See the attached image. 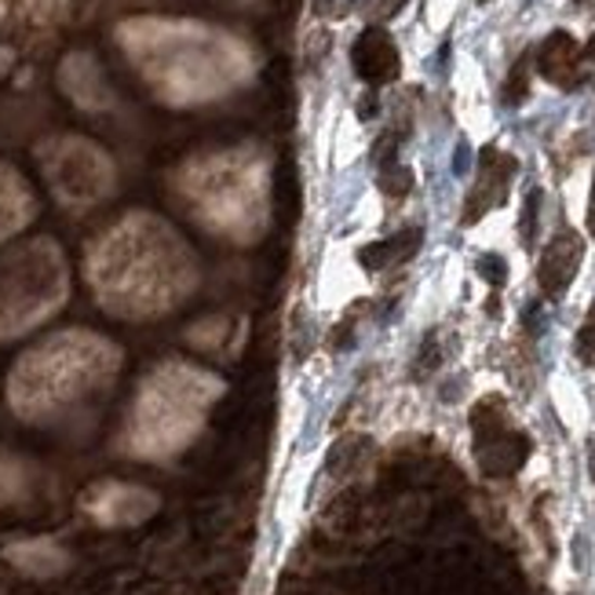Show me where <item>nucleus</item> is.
Segmentation results:
<instances>
[{"mask_svg": "<svg viewBox=\"0 0 595 595\" xmlns=\"http://www.w3.org/2000/svg\"><path fill=\"white\" fill-rule=\"evenodd\" d=\"M176 241L154 219H128L99 241L92 256V286L117 315H157L173 304L179 281L173 275Z\"/></svg>", "mask_w": 595, "mask_h": 595, "instance_id": "1", "label": "nucleus"}, {"mask_svg": "<svg viewBox=\"0 0 595 595\" xmlns=\"http://www.w3.org/2000/svg\"><path fill=\"white\" fill-rule=\"evenodd\" d=\"M117 369V351L92 332H66L29 351L15 366L12 402L23 417H52L88 391L103 388Z\"/></svg>", "mask_w": 595, "mask_h": 595, "instance_id": "2", "label": "nucleus"}, {"mask_svg": "<svg viewBox=\"0 0 595 595\" xmlns=\"http://www.w3.org/2000/svg\"><path fill=\"white\" fill-rule=\"evenodd\" d=\"M219 384L205 372L187 366H168L147 380L139 395L132 442L143 453H168L194 435Z\"/></svg>", "mask_w": 595, "mask_h": 595, "instance_id": "3", "label": "nucleus"}, {"mask_svg": "<svg viewBox=\"0 0 595 595\" xmlns=\"http://www.w3.org/2000/svg\"><path fill=\"white\" fill-rule=\"evenodd\" d=\"M66 292L63 259L52 241H37L0 259V337L45 318Z\"/></svg>", "mask_w": 595, "mask_h": 595, "instance_id": "4", "label": "nucleus"}, {"mask_svg": "<svg viewBox=\"0 0 595 595\" xmlns=\"http://www.w3.org/2000/svg\"><path fill=\"white\" fill-rule=\"evenodd\" d=\"M471 428H476V453L486 476H511V471L522 468L530 453V439L511 423L501 398L479 402L476 413H471Z\"/></svg>", "mask_w": 595, "mask_h": 595, "instance_id": "5", "label": "nucleus"}, {"mask_svg": "<svg viewBox=\"0 0 595 595\" xmlns=\"http://www.w3.org/2000/svg\"><path fill=\"white\" fill-rule=\"evenodd\" d=\"M48 176H52L55 190L69 201H92L110 183V165L106 157L92 150L88 143H59L48 154Z\"/></svg>", "mask_w": 595, "mask_h": 595, "instance_id": "6", "label": "nucleus"}, {"mask_svg": "<svg viewBox=\"0 0 595 595\" xmlns=\"http://www.w3.org/2000/svg\"><path fill=\"white\" fill-rule=\"evenodd\" d=\"M516 173H519V161L511 154H504L497 147L482 150L479 179H476V187L468 190V201H464V216H460L464 227L479 224L486 212L501 208L504 201H508V187H511V179H516Z\"/></svg>", "mask_w": 595, "mask_h": 595, "instance_id": "7", "label": "nucleus"}, {"mask_svg": "<svg viewBox=\"0 0 595 595\" xmlns=\"http://www.w3.org/2000/svg\"><path fill=\"white\" fill-rule=\"evenodd\" d=\"M584 259V241L578 230H559L556 238L544 245L541 264H537V286L548 300H562L573 286Z\"/></svg>", "mask_w": 595, "mask_h": 595, "instance_id": "8", "label": "nucleus"}, {"mask_svg": "<svg viewBox=\"0 0 595 595\" xmlns=\"http://www.w3.org/2000/svg\"><path fill=\"white\" fill-rule=\"evenodd\" d=\"M351 66H355V74L366 85H391L402 74V55L388 29L380 26L362 29V37L351 48Z\"/></svg>", "mask_w": 595, "mask_h": 595, "instance_id": "9", "label": "nucleus"}, {"mask_svg": "<svg viewBox=\"0 0 595 595\" xmlns=\"http://www.w3.org/2000/svg\"><path fill=\"white\" fill-rule=\"evenodd\" d=\"M88 511L106 522V527H125V522H143L150 511L157 508V497L147 490H136V486H117V482H106L88 493Z\"/></svg>", "mask_w": 595, "mask_h": 595, "instance_id": "10", "label": "nucleus"}, {"mask_svg": "<svg viewBox=\"0 0 595 595\" xmlns=\"http://www.w3.org/2000/svg\"><path fill=\"white\" fill-rule=\"evenodd\" d=\"M581 66H584V52L567 29H556V34L544 37L537 52V69L544 80H552L556 88H567L570 92V88L581 85V74H584Z\"/></svg>", "mask_w": 595, "mask_h": 595, "instance_id": "11", "label": "nucleus"}, {"mask_svg": "<svg viewBox=\"0 0 595 595\" xmlns=\"http://www.w3.org/2000/svg\"><path fill=\"white\" fill-rule=\"evenodd\" d=\"M420 241H423V230L406 227V230H398V235H391L384 241H372V245L362 249L358 264L366 270H388V267L409 264V259L420 252Z\"/></svg>", "mask_w": 595, "mask_h": 595, "instance_id": "12", "label": "nucleus"}, {"mask_svg": "<svg viewBox=\"0 0 595 595\" xmlns=\"http://www.w3.org/2000/svg\"><path fill=\"white\" fill-rule=\"evenodd\" d=\"M29 216V194L23 179L8 168H0V238L12 235L15 227H23Z\"/></svg>", "mask_w": 595, "mask_h": 595, "instance_id": "13", "label": "nucleus"}, {"mask_svg": "<svg viewBox=\"0 0 595 595\" xmlns=\"http://www.w3.org/2000/svg\"><path fill=\"white\" fill-rule=\"evenodd\" d=\"M12 559L29 573H55L66 567L63 552H55L52 544H23V548L12 552Z\"/></svg>", "mask_w": 595, "mask_h": 595, "instance_id": "14", "label": "nucleus"}, {"mask_svg": "<svg viewBox=\"0 0 595 595\" xmlns=\"http://www.w3.org/2000/svg\"><path fill=\"white\" fill-rule=\"evenodd\" d=\"M527 96H530V59L522 55L516 66H511V74L508 80H504V106H519V103H527Z\"/></svg>", "mask_w": 595, "mask_h": 595, "instance_id": "15", "label": "nucleus"}, {"mask_svg": "<svg viewBox=\"0 0 595 595\" xmlns=\"http://www.w3.org/2000/svg\"><path fill=\"white\" fill-rule=\"evenodd\" d=\"M380 190H384L388 198H406L413 190V173L406 165H384L380 168Z\"/></svg>", "mask_w": 595, "mask_h": 595, "instance_id": "16", "label": "nucleus"}, {"mask_svg": "<svg viewBox=\"0 0 595 595\" xmlns=\"http://www.w3.org/2000/svg\"><path fill=\"white\" fill-rule=\"evenodd\" d=\"M573 351H578V358L584 362V366H595V311H592L588 318H584V326L578 329Z\"/></svg>", "mask_w": 595, "mask_h": 595, "instance_id": "17", "label": "nucleus"}, {"mask_svg": "<svg viewBox=\"0 0 595 595\" xmlns=\"http://www.w3.org/2000/svg\"><path fill=\"white\" fill-rule=\"evenodd\" d=\"M537 216H541V190L533 187L527 194V205H522V241L533 245V235H537Z\"/></svg>", "mask_w": 595, "mask_h": 595, "instance_id": "18", "label": "nucleus"}, {"mask_svg": "<svg viewBox=\"0 0 595 595\" xmlns=\"http://www.w3.org/2000/svg\"><path fill=\"white\" fill-rule=\"evenodd\" d=\"M479 275L490 281V286H504L508 281V264H504V256H497V252H486V256L479 259Z\"/></svg>", "mask_w": 595, "mask_h": 595, "instance_id": "19", "label": "nucleus"}, {"mask_svg": "<svg viewBox=\"0 0 595 595\" xmlns=\"http://www.w3.org/2000/svg\"><path fill=\"white\" fill-rule=\"evenodd\" d=\"M439 362H442V355H439V340H435V337H428V344H423L420 358H417V377H423V372H431V369H439Z\"/></svg>", "mask_w": 595, "mask_h": 595, "instance_id": "20", "label": "nucleus"}, {"mask_svg": "<svg viewBox=\"0 0 595 595\" xmlns=\"http://www.w3.org/2000/svg\"><path fill=\"white\" fill-rule=\"evenodd\" d=\"M471 168V147L468 143H457V154H453V173L464 176Z\"/></svg>", "mask_w": 595, "mask_h": 595, "instance_id": "21", "label": "nucleus"}, {"mask_svg": "<svg viewBox=\"0 0 595 595\" xmlns=\"http://www.w3.org/2000/svg\"><path fill=\"white\" fill-rule=\"evenodd\" d=\"M402 4H406V0H380L377 12H380V18H391V15H398Z\"/></svg>", "mask_w": 595, "mask_h": 595, "instance_id": "22", "label": "nucleus"}, {"mask_svg": "<svg viewBox=\"0 0 595 595\" xmlns=\"http://www.w3.org/2000/svg\"><path fill=\"white\" fill-rule=\"evenodd\" d=\"M588 235L595 238V179H592V194H588Z\"/></svg>", "mask_w": 595, "mask_h": 595, "instance_id": "23", "label": "nucleus"}, {"mask_svg": "<svg viewBox=\"0 0 595 595\" xmlns=\"http://www.w3.org/2000/svg\"><path fill=\"white\" fill-rule=\"evenodd\" d=\"M8 482H12V471H8L4 464H0V493H4V486H8Z\"/></svg>", "mask_w": 595, "mask_h": 595, "instance_id": "24", "label": "nucleus"}, {"mask_svg": "<svg viewBox=\"0 0 595 595\" xmlns=\"http://www.w3.org/2000/svg\"><path fill=\"white\" fill-rule=\"evenodd\" d=\"M581 52H584V63H588V59H595V37L588 40V45L581 48Z\"/></svg>", "mask_w": 595, "mask_h": 595, "instance_id": "25", "label": "nucleus"}, {"mask_svg": "<svg viewBox=\"0 0 595 595\" xmlns=\"http://www.w3.org/2000/svg\"><path fill=\"white\" fill-rule=\"evenodd\" d=\"M592 479H595V442H592Z\"/></svg>", "mask_w": 595, "mask_h": 595, "instance_id": "26", "label": "nucleus"}, {"mask_svg": "<svg viewBox=\"0 0 595 595\" xmlns=\"http://www.w3.org/2000/svg\"><path fill=\"white\" fill-rule=\"evenodd\" d=\"M592 311H595V304H592Z\"/></svg>", "mask_w": 595, "mask_h": 595, "instance_id": "27", "label": "nucleus"}]
</instances>
